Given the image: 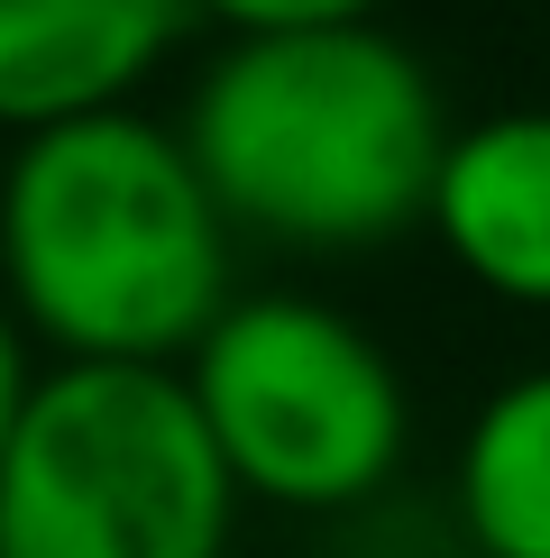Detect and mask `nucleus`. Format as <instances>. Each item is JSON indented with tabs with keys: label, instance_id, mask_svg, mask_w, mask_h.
Returning <instances> with one entry per match:
<instances>
[{
	"label": "nucleus",
	"instance_id": "obj_1",
	"mask_svg": "<svg viewBox=\"0 0 550 558\" xmlns=\"http://www.w3.org/2000/svg\"><path fill=\"white\" fill-rule=\"evenodd\" d=\"M0 275L64 366H166L229 312V220L175 129L92 110L0 166Z\"/></svg>",
	"mask_w": 550,
	"mask_h": 558
},
{
	"label": "nucleus",
	"instance_id": "obj_2",
	"mask_svg": "<svg viewBox=\"0 0 550 558\" xmlns=\"http://www.w3.org/2000/svg\"><path fill=\"white\" fill-rule=\"evenodd\" d=\"M220 220L294 247H367L431 220L450 120L422 56L385 28L239 37L183 120Z\"/></svg>",
	"mask_w": 550,
	"mask_h": 558
},
{
	"label": "nucleus",
	"instance_id": "obj_3",
	"mask_svg": "<svg viewBox=\"0 0 550 558\" xmlns=\"http://www.w3.org/2000/svg\"><path fill=\"white\" fill-rule=\"evenodd\" d=\"M229 485L175 366H56L0 458V558H220Z\"/></svg>",
	"mask_w": 550,
	"mask_h": 558
},
{
	"label": "nucleus",
	"instance_id": "obj_4",
	"mask_svg": "<svg viewBox=\"0 0 550 558\" xmlns=\"http://www.w3.org/2000/svg\"><path fill=\"white\" fill-rule=\"evenodd\" d=\"M193 412L212 430L239 495L331 513L395 476L404 458V385L385 348L331 302L258 293L229 302L193 348Z\"/></svg>",
	"mask_w": 550,
	"mask_h": 558
},
{
	"label": "nucleus",
	"instance_id": "obj_5",
	"mask_svg": "<svg viewBox=\"0 0 550 558\" xmlns=\"http://www.w3.org/2000/svg\"><path fill=\"white\" fill-rule=\"evenodd\" d=\"M193 0H0V129L37 137L129 110Z\"/></svg>",
	"mask_w": 550,
	"mask_h": 558
},
{
	"label": "nucleus",
	"instance_id": "obj_6",
	"mask_svg": "<svg viewBox=\"0 0 550 558\" xmlns=\"http://www.w3.org/2000/svg\"><path fill=\"white\" fill-rule=\"evenodd\" d=\"M431 229L487 293L550 312V110L458 129L431 183Z\"/></svg>",
	"mask_w": 550,
	"mask_h": 558
},
{
	"label": "nucleus",
	"instance_id": "obj_7",
	"mask_svg": "<svg viewBox=\"0 0 550 558\" xmlns=\"http://www.w3.org/2000/svg\"><path fill=\"white\" fill-rule=\"evenodd\" d=\"M458 513L477 558H550V366L477 412L458 458Z\"/></svg>",
	"mask_w": 550,
	"mask_h": 558
},
{
	"label": "nucleus",
	"instance_id": "obj_8",
	"mask_svg": "<svg viewBox=\"0 0 550 558\" xmlns=\"http://www.w3.org/2000/svg\"><path fill=\"white\" fill-rule=\"evenodd\" d=\"M229 19L239 37H321V28H376V0H193Z\"/></svg>",
	"mask_w": 550,
	"mask_h": 558
},
{
	"label": "nucleus",
	"instance_id": "obj_9",
	"mask_svg": "<svg viewBox=\"0 0 550 558\" xmlns=\"http://www.w3.org/2000/svg\"><path fill=\"white\" fill-rule=\"evenodd\" d=\"M28 393H37V376H28V339H19V312L0 302V458H10V439H19Z\"/></svg>",
	"mask_w": 550,
	"mask_h": 558
},
{
	"label": "nucleus",
	"instance_id": "obj_10",
	"mask_svg": "<svg viewBox=\"0 0 550 558\" xmlns=\"http://www.w3.org/2000/svg\"><path fill=\"white\" fill-rule=\"evenodd\" d=\"M458 558H477V549H458Z\"/></svg>",
	"mask_w": 550,
	"mask_h": 558
}]
</instances>
